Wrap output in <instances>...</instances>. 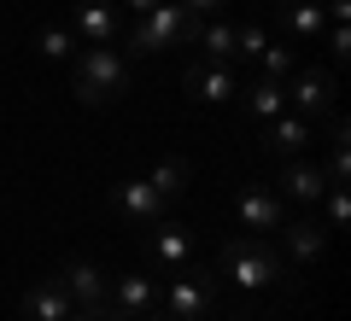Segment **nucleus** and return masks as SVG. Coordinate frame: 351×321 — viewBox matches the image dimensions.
<instances>
[{
	"mask_svg": "<svg viewBox=\"0 0 351 321\" xmlns=\"http://www.w3.org/2000/svg\"><path fill=\"white\" fill-rule=\"evenodd\" d=\"M71 82L82 105H112L117 94H129V59L117 47H82L71 53Z\"/></svg>",
	"mask_w": 351,
	"mask_h": 321,
	"instance_id": "nucleus-1",
	"label": "nucleus"
},
{
	"mask_svg": "<svg viewBox=\"0 0 351 321\" xmlns=\"http://www.w3.org/2000/svg\"><path fill=\"white\" fill-rule=\"evenodd\" d=\"M217 269L234 286H281L287 281V257L276 251V240H252V234L228 240L223 257H217Z\"/></svg>",
	"mask_w": 351,
	"mask_h": 321,
	"instance_id": "nucleus-2",
	"label": "nucleus"
},
{
	"mask_svg": "<svg viewBox=\"0 0 351 321\" xmlns=\"http://www.w3.org/2000/svg\"><path fill=\"white\" fill-rule=\"evenodd\" d=\"M188 41H199V18L182 0H164L152 12H141L135 29H129V53H164V47H188Z\"/></svg>",
	"mask_w": 351,
	"mask_h": 321,
	"instance_id": "nucleus-3",
	"label": "nucleus"
},
{
	"mask_svg": "<svg viewBox=\"0 0 351 321\" xmlns=\"http://www.w3.org/2000/svg\"><path fill=\"white\" fill-rule=\"evenodd\" d=\"M211 304H217L211 269L182 263V269H176V281H170V292H164V316H170V321H211Z\"/></svg>",
	"mask_w": 351,
	"mask_h": 321,
	"instance_id": "nucleus-4",
	"label": "nucleus"
},
{
	"mask_svg": "<svg viewBox=\"0 0 351 321\" xmlns=\"http://www.w3.org/2000/svg\"><path fill=\"white\" fill-rule=\"evenodd\" d=\"M59 281H64V292H71V304H76V309H88V316L112 321V281H106V269H100V263L71 257V263L59 269Z\"/></svg>",
	"mask_w": 351,
	"mask_h": 321,
	"instance_id": "nucleus-5",
	"label": "nucleus"
},
{
	"mask_svg": "<svg viewBox=\"0 0 351 321\" xmlns=\"http://www.w3.org/2000/svg\"><path fill=\"white\" fill-rule=\"evenodd\" d=\"M123 18H117V0H76L71 6V36L76 47H112Z\"/></svg>",
	"mask_w": 351,
	"mask_h": 321,
	"instance_id": "nucleus-6",
	"label": "nucleus"
},
{
	"mask_svg": "<svg viewBox=\"0 0 351 321\" xmlns=\"http://www.w3.org/2000/svg\"><path fill=\"white\" fill-rule=\"evenodd\" d=\"M281 222H287V198H281L276 187H246V193H240V234L276 240Z\"/></svg>",
	"mask_w": 351,
	"mask_h": 321,
	"instance_id": "nucleus-7",
	"label": "nucleus"
},
{
	"mask_svg": "<svg viewBox=\"0 0 351 321\" xmlns=\"http://www.w3.org/2000/svg\"><path fill=\"white\" fill-rule=\"evenodd\" d=\"M281 88H287V99L299 105L304 117H316V112H334V76H328V70H316V64H299V70H293Z\"/></svg>",
	"mask_w": 351,
	"mask_h": 321,
	"instance_id": "nucleus-8",
	"label": "nucleus"
},
{
	"mask_svg": "<svg viewBox=\"0 0 351 321\" xmlns=\"http://www.w3.org/2000/svg\"><path fill=\"white\" fill-rule=\"evenodd\" d=\"M311 135H316V117H304V112L269 117V129H263V152H269V158H299V152L311 146Z\"/></svg>",
	"mask_w": 351,
	"mask_h": 321,
	"instance_id": "nucleus-9",
	"label": "nucleus"
},
{
	"mask_svg": "<svg viewBox=\"0 0 351 321\" xmlns=\"http://www.w3.org/2000/svg\"><path fill=\"white\" fill-rule=\"evenodd\" d=\"M276 251H287L293 263H311L328 251V228L316 222V216H299V222H281L276 228Z\"/></svg>",
	"mask_w": 351,
	"mask_h": 321,
	"instance_id": "nucleus-10",
	"label": "nucleus"
},
{
	"mask_svg": "<svg viewBox=\"0 0 351 321\" xmlns=\"http://www.w3.org/2000/svg\"><path fill=\"white\" fill-rule=\"evenodd\" d=\"M164 205H170V198L152 193V181L112 187V210H117V216H129V222H164Z\"/></svg>",
	"mask_w": 351,
	"mask_h": 321,
	"instance_id": "nucleus-11",
	"label": "nucleus"
},
{
	"mask_svg": "<svg viewBox=\"0 0 351 321\" xmlns=\"http://www.w3.org/2000/svg\"><path fill=\"white\" fill-rule=\"evenodd\" d=\"M71 309H76V304H71V292H64L59 274H53V281H36V286L24 292V321H64Z\"/></svg>",
	"mask_w": 351,
	"mask_h": 321,
	"instance_id": "nucleus-12",
	"label": "nucleus"
},
{
	"mask_svg": "<svg viewBox=\"0 0 351 321\" xmlns=\"http://www.w3.org/2000/svg\"><path fill=\"white\" fill-rule=\"evenodd\" d=\"M322 193H328V170H316V164H304V158H287V170H281V198L316 205Z\"/></svg>",
	"mask_w": 351,
	"mask_h": 321,
	"instance_id": "nucleus-13",
	"label": "nucleus"
},
{
	"mask_svg": "<svg viewBox=\"0 0 351 321\" xmlns=\"http://www.w3.org/2000/svg\"><path fill=\"white\" fill-rule=\"evenodd\" d=\"M158 304V286H152V274H123V281H112V321H129L141 316V309Z\"/></svg>",
	"mask_w": 351,
	"mask_h": 321,
	"instance_id": "nucleus-14",
	"label": "nucleus"
},
{
	"mask_svg": "<svg viewBox=\"0 0 351 321\" xmlns=\"http://www.w3.org/2000/svg\"><path fill=\"white\" fill-rule=\"evenodd\" d=\"M188 88L205 99V105H228V99L240 94L234 76H228V64H193V70H188Z\"/></svg>",
	"mask_w": 351,
	"mask_h": 321,
	"instance_id": "nucleus-15",
	"label": "nucleus"
},
{
	"mask_svg": "<svg viewBox=\"0 0 351 321\" xmlns=\"http://www.w3.org/2000/svg\"><path fill=\"white\" fill-rule=\"evenodd\" d=\"M328 29V6L322 0H287V36L293 41H316Z\"/></svg>",
	"mask_w": 351,
	"mask_h": 321,
	"instance_id": "nucleus-16",
	"label": "nucleus"
},
{
	"mask_svg": "<svg viewBox=\"0 0 351 321\" xmlns=\"http://www.w3.org/2000/svg\"><path fill=\"white\" fill-rule=\"evenodd\" d=\"M152 228H158V234H152V251L182 269V263L193 257V228H182V222H152Z\"/></svg>",
	"mask_w": 351,
	"mask_h": 321,
	"instance_id": "nucleus-17",
	"label": "nucleus"
},
{
	"mask_svg": "<svg viewBox=\"0 0 351 321\" xmlns=\"http://www.w3.org/2000/svg\"><path fill=\"white\" fill-rule=\"evenodd\" d=\"M246 105H252V117H263V123H269V117H281V105H287V88H281L276 76H263V82L246 88Z\"/></svg>",
	"mask_w": 351,
	"mask_h": 321,
	"instance_id": "nucleus-18",
	"label": "nucleus"
},
{
	"mask_svg": "<svg viewBox=\"0 0 351 321\" xmlns=\"http://www.w3.org/2000/svg\"><path fill=\"white\" fill-rule=\"evenodd\" d=\"M147 181H152L158 198H182V193H188V164H182V158H158Z\"/></svg>",
	"mask_w": 351,
	"mask_h": 321,
	"instance_id": "nucleus-19",
	"label": "nucleus"
},
{
	"mask_svg": "<svg viewBox=\"0 0 351 321\" xmlns=\"http://www.w3.org/2000/svg\"><path fill=\"white\" fill-rule=\"evenodd\" d=\"M199 53L205 64H228L234 59V24H199Z\"/></svg>",
	"mask_w": 351,
	"mask_h": 321,
	"instance_id": "nucleus-20",
	"label": "nucleus"
},
{
	"mask_svg": "<svg viewBox=\"0 0 351 321\" xmlns=\"http://www.w3.org/2000/svg\"><path fill=\"white\" fill-rule=\"evenodd\" d=\"M36 53H41V59H71V53H76L71 24H47V29L36 36Z\"/></svg>",
	"mask_w": 351,
	"mask_h": 321,
	"instance_id": "nucleus-21",
	"label": "nucleus"
},
{
	"mask_svg": "<svg viewBox=\"0 0 351 321\" xmlns=\"http://www.w3.org/2000/svg\"><path fill=\"white\" fill-rule=\"evenodd\" d=\"M258 70L276 76V82H287V76L299 70V59H293V47H263V53H258Z\"/></svg>",
	"mask_w": 351,
	"mask_h": 321,
	"instance_id": "nucleus-22",
	"label": "nucleus"
},
{
	"mask_svg": "<svg viewBox=\"0 0 351 321\" xmlns=\"http://www.w3.org/2000/svg\"><path fill=\"white\" fill-rule=\"evenodd\" d=\"M322 210H328V216H322V228H328V234H334V228H346V187H339V181H328Z\"/></svg>",
	"mask_w": 351,
	"mask_h": 321,
	"instance_id": "nucleus-23",
	"label": "nucleus"
},
{
	"mask_svg": "<svg viewBox=\"0 0 351 321\" xmlns=\"http://www.w3.org/2000/svg\"><path fill=\"white\" fill-rule=\"evenodd\" d=\"M263 47H269V36H263L258 24H240L234 29V59H258Z\"/></svg>",
	"mask_w": 351,
	"mask_h": 321,
	"instance_id": "nucleus-24",
	"label": "nucleus"
},
{
	"mask_svg": "<svg viewBox=\"0 0 351 321\" xmlns=\"http://www.w3.org/2000/svg\"><path fill=\"white\" fill-rule=\"evenodd\" d=\"M328 181L346 187V123H334V158H328Z\"/></svg>",
	"mask_w": 351,
	"mask_h": 321,
	"instance_id": "nucleus-25",
	"label": "nucleus"
},
{
	"mask_svg": "<svg viewBox=\"0 0 351 321\" xmlns=\"http://www.w3.org/2000/svg\"><path fill=\"white\" fill-rule=\"evenodd\" d=\"M322 36H328V53H334V64H346V59H351V36H346V24H328Z\"/></svg>",
	"mask_w": 351,
	"mask_h": 321,
	"instance_id": "nucleus-26",
	"label": "nucleus"
},
{
	"mask_svg": "<svg viewBox=\"0 0 351 321\" xmlns=\"http://www.w3.org/2000/svg\"><path fill=\"white\" fill-rule=\"evenodd\" d=\"M182 6H188V12H193V18H211V12H223L228 0H182Z\"/></svg>",
	"mask_w": 351,
	"mask_h": 321,
	"instance_id": "nucleus-27",
	"label": "nucleus"
},
{
	"mask_svg": "<svg viewBox=\"0 0 351 321\" xmlns=\"http://www.w3.org/2000/svg\"><path fill=\"white\" fill-rule=\"evenodd\" d=\"M129 12H152V6H164V0H123Z\"/></svg>",
	"mask_w": 351,
	"mask_h": 321,
	"instance_id": "nucleus-28",
	"label": "nucleus"
},
{
	"mask_svg": "<svg viewBox=\"0 0 351 321\" xmlns=\"http://www.w3.org/2000/svg\"><path fill=\"white\" fill-rule=\"evenodd\" d=\"M64 321H100V316H88V309H71V316H64Z\"/></svg>",
	"mask_w": 351,
	"mask_h": 321,
	"instance_id": "nucleus-29",
	"label": "nucleus"
},
{
	"mask_svg": "<svg viewBox=\"0 0 351 321\" xmlns=\"http://www.w3.org/2000/svg\"><path fill=\"white\" fill-rule=\"evenodd\" d=\"M228 321H252V316H228Z\"/></svg>",
	"mask_w": 351,
	"mask_h": 321,
	"instance_id": "nucleus-30",
	"label": "nucleus"
}]
</instances>
